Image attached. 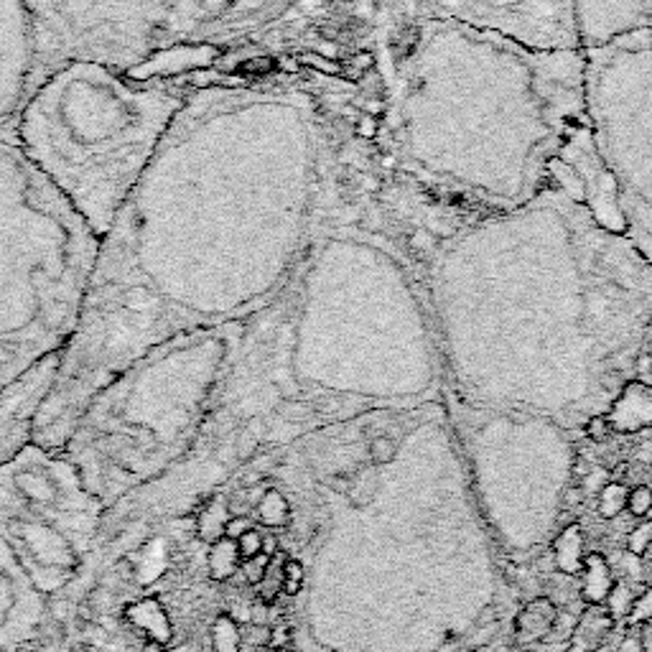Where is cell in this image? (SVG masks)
Returning <instances> with one entry per match:
<instances>
[{
  "mask_svg": "<svg viewBox=\"0 0 652 652\" xmlns=\"http://www.w3.org/2000/svg\"><path fill=\"white\" fill-rule=\"evenodd\" d=\"M383 140L398 182L459 209H515L586 128L584 49H536L411 16L385 47Z\"/></svg>",
  "mask_w": 652,
  "mask_h": 652,
  "instance_id": "obj_3",
  "label": "cell"
},
{
  "mask_svg": "<svg viewBox=\"0 0 652 652\" xmlns=\"http://www.w3.org/2000/svg\"><path fill=\"white\" fill-rule=\"evenodd\" d=\"M586 500V489L581 485H571L566 492H563V502L566 507H581Z\"/></svg>",
  "mask_w": 652,
  "mask_h": 652,
  "instance_id": "obj_32",
  "label": "cell"
},
{
  "mask_svg": "<svg viewBox=\"0 0 652 652\" xmlns=\"http://www.w3.org/2000/svg\"><path fill=\"white\" fill-rule=\"evenodd\" d=\"M242 639L250 642L252 648H270V624H250L248 632H242Z\"/></svg>",
  "mask_w": 652,
  "mask_h": 652,
  "instance_id": "obj_30",
  "label": "cell"
},
{
  "mask_svg": "<svg viewBox=\"0 0 652 652\" xmlns=\"http://www.w3.org/2000/svg\"><path fill=\"white\" fill-rule=\"evenodd\" d=\"M617 652H642V645H639V637L637 635H627L622 642H619Z\"/></svg>",
  "mask_w": 652,
  "mask_h": 652,
  "instance_id": "obj_35",
  "label": "cell"
},
{
  "mask_svg": "<svg viewBox=\"0 0 652 652\" xmlns=\"http://www.w3.org/2000/svg\"><path fill=\"white\" fill-rule=\"evenodd\" d=\"M368 453L372 467H390L398 459V441L387 434H369Z\"/></svg>",
  "mask_w": 652,
  "mask_h": 652,
  "instance_id": "obj_22",
  "label": "cell"
},
{
  "mask_svg": "<svg viewBox=\"0 0 652 652\" xmlns=\"http://www.w3.org/2000/svg\"><path fill=\"white\" fill-rule=\"evenodd\" d=\"M652 29V0H576V34L581 49Z\"/></svg>",
  "mask_w": 652,
  "mask_h": 652,
  "instance_id": "obj_11",
  "label": "cell"
},
{
  "mask_svg": "<svg viewBox=\"0 0 652 652\" xmlns=\"http://www.w3.org/2000/svg\"><path fill=\"white\" fill-rule=\"evenodd\" d=\"M38 87L36 38L26 0H0V135Z\"/></svg>",
  "mask_w": 652,
  "mask_h": 652,
  "instance_id": "obj_10",
  "label": "cell"
},
{
  "mask_svg": "<svg viewBox=\"0 0 652 652\" xmlns=\"http://www.w3.org/2000/svg\"><path fill=\"white\" fill-rule=\"evenodd\" d=\"M584 434L588 436L591 441H597V444L606 441V438L612 436V426H609V419H606V416H594V419H588L584 423Z\"/></svg>",
  "mask_w": 652,
  "mask_h": 652,
  "instance_id": "obj_29",
  "label": "cell"
},
{
  "mask_svg": "<svg viewBox=\"0 0 652 652\" xmlns=\"http://www.w3.org/2000/svg\"><path fill=\"white\" fill-rule=\"evenodd\" d=\"M252 522L248 515H230V520L224 522V538H230V540H237V538L242 536L245 530H250Z\"/></svg>",
  "mask_w": 652,
  "mask_h": 652,
  "instance_id": "obj_31",
  "label": "cell"
},
{
  "mask_svg": "<svg viewBox=\"0 0 652 652\" xmlns=\"http://www.w3.org/2000/svg\"><path fill=\"white\" fill-rule=\"evenodd\" d=\"M240 551H237V543L230 538H219L209 546L207 553V569H209V579L212 581H230L234 573L240 571Z\"/></svg>",
  "mask_w": 652,
  "mask_h": 652,
  "instance_id": "obj_16",
  "label": "cell"
},
{
  "mask_svg": "<svg viewBox=\"0 0 652 652\" xmlns=\"http://www.w3.org/2000/svg\"><path fill=\"white\" fill-rule=\"evenodd\" d=\"M635 597L637 594L632 591V586L622 584V581H614L612 591H609V597H606V602H604L606 614L614 619V622H619V619H627L630 617V612H632Z\"/></svg>",
  "mask_w": 652,
  "mask_h": 652,
  "instance_id": "obj_21",
  "label": "cell"
},
{
  "mask_svg": "<svg viewBox=\"0 0 652 652\" xmlns=\"http://www.w3.org/2000/svg\"><path fill=\"white\" fill-rule=\"evenodd\" d=\"M97 248L82 219L0 138V395L64 354Z\"/></svg>",
  "mask_w": 652,
  "mask_h": 652,
  "instance_id": "obj_6",
  "label": "cell"
},
{
  "mask_svg": "<svg viewBox=\"0 0 652 652\" xmlns=\"http://www.w3.org/2000/svg\"><path fill=\"white\" fill-rule=\"evenodd\" d=\"M419 227L383 230L411 260L446 375L507 408L576 416L652 385V263L553 182L515 209H459L387 189Z\"/></svg>",
  "mask_w": 652,
  "mask_h": 652,
  "instance_id": "obj_2",
  "label": "cell"
},
{
  "mask_svg": "<svg viewBox=\"0 0 652 652\" xmlns=\"http://www.w3.org/2000/svg\"><path fill=\"white\" fill-rule=\"evenodd\" d=\"M652 546V520L642 518L627 536V553L630 555H645Z\"/></svg>",
  "mask_w": 652,
  "mask_h": 652,
  "instance_id": "obj_25",
  "label": "cell"
},
{
  "mask_svg": "<svg viewBox=\"0 0 652 652\" xmlns=\"http://www.w3.org/2000/svg\"><path fill=\"white\" fill-rule=\"evenodd\" d=\"M639 645H642V652H652V622L648 624H639Z\"/></svg>",
  "mask_w": 652,
  "mask_h": 652,
  "instance_id": "obj_34",
  "label": "cell"
},
{
  "mask_svg": "<svg viewBox=\"0 0 652 652\" xmlns=\"http://www.w3.org/2000/svg\"><path fill=\"white\" fill-rule=\"evenodd\" d=\"M551 551L555 569L561 573H569V576H579L581 569H584L586 558L584 528L579 522H571L566 528H561V533L553 540Z\"/></svg>",
  "mask_w": 652,
  "mask_h": 652,
  "instance_id": "obj_14",
  "label": "cell"
},
{
  "mask_svg": "<svg viewBox=\"0 0 652 652\" xmlns=\"http://www.w3.org/2000/svg\"><path fill=\"white\" fill-rule=\"evenodd\" d=\"M168 652H199L194 645H174V648H166Z\"/></svg>",
  "mask_w": 652,
  "mask_h": 652,
  "instance_id": "obj_36",
  "label": "cell"
},
{
  "mask_svg": "<svg viewBox=\"0 0 652 652\" xmlns=\"http://www.w3.org/2000/svg\"><path fill=\"white\" fill-rule=\"evenodd\" d=\"M234 543H237V551H240V558H242V561H245V558H252V555L263 553V530H258V528L252 525L250 530H245Z\"/></svg>",
  "mask_w": 652,
  "mask_h": 652,
  "instance_id": "obj_28",
  "label": "cell"
},
{
  "mask_svg": "<svg viewBox=\"0 0 652 652\" xmlns=\"http://www.w3.org/2000/svg\"><path fill=\"white\" fill-rule=\"evenodd\" d=\"M627 492L630 487L622 485L617 479H609L597 495V512L602 520H614L627 510Z\"/></svg>",
  "mask_w": 652,
  "mask_h": 652,
  "instance_id": "obj_20",
  "label": "cell"
},
{
  "mask_svg": "<svg viewBox=\"0 0 652 652\" xmlns=\"http://www.w3.org/2000/svg\"><path fill=\"white\" fill-rule=\"evenodd\" d=\"M230 520V510H227V502L215 500L212 504H207L204 510H199L197 515V533L201 540H207L209 546L224 538V522Z\"/></svg>",
  "mask_w": 652,
  "mask_h": 652,
  "instance_id": "obj_19",
  "label": "cell"
},
{
  "mask_svg": "<svg viewBox=\"0 0 652 652\" xmlns=\"http://www.w3.org/2000/svg\"><path fill=\"white\" fill-rule=\"evenodd\" d=\"M581 599L588 606H602L614 586V573L609 569L602 553H586L584 569H581Z\"/></svg>",
  "mask_w": 652,
  "mask_h": 652,
  "instance_id": "obj_15",
  "label": "cell"
},
{
  "mask_svg": "<svg viewBox=\"0 0 652 652\" xmlns=\"http://www.w3.org/2000/svg\"><path fill=\"white\" fill-rule=\"evenodd\" d=\"M441 375L434 318L405 252L372 222H332L284 291L242 324L201 434L266 444L285 402L336 416L380 387L413 395Z\"/></svg>",
  "mask_w": 652,
  "mask_h": 652,
  "instance_id": "obj_4",
  "label": "cell"
},
{
  "mask_svg": "<svg viewBox=\"0 0 652 652\" xmlns=\"http://www.w3.org/2000/svg\"><path fill=\"white\" fill-rule=\"evenodd\" d=\"M332 140L309 89H191L100 237L82 317L31 436L67 441L95 393L146 351L263 311L332 224Z\"/></svg>",
  "mask_w": 652,
  "mask_h": 652,
  "instance_id": "obj_1",
  "label": "cell"
},
{
  "mask_svg": "<svg viewBox=\"0 0 652 652\" xmlns=\"http://www.w3.org/2000/svg\"><path fill=\"white\" fill-rule=\"evenodd\" d=\"M627 512L632 518L642 520L652 512V487L635 485L627 492Z\"/></svg>",
  "mask_w": 652,
  "mask_h": 652,
  "instance_id": "obj_24",
  "label": "cell"
},
{
  "mask_svg": "<svg viewBox=\"0 0 652 652\" xmlns=\"http://www.w3.org/2000/svg\"><path fill=\"white\" fill-rule=\"evenodd\" d=\"M555 622H558V606L548 597L533 599L522 606V612L515 619V639L520 645H536L540 639H546L548 632H553Z\"/></svg>",
  "mask_w": 652,
  "mask_h": 652,
  "instance_id": "obj_12",
  "label": "cell"
},
{
  "mask_svg": "<svg viewBox=\"0 0 652 652\" xmlns=\"http://www.w3.org/2000/svg\"><path fill=\"white\" fill-rule=\"evenodd\" d=\"M627 619H630V624H635V627L652 622V584L637 594L635 604H632V612H630V617Z\"/></svg>",
  "mask_w": 652,
  "mask_h": 652,
  "instance_id": "obj_27",
  "label": "cell"
},
{
  "mask_svg": "<svg viewBox=\"0 0 652 652\" xmlns=\"http://www.w3.org/2000/svg\"><path fill=\"white\" fill-rule=\"evenodd\" d=\"M171 80L72 62L31 92L5 138L100 240L189 97Z\"/></svg>",
  "mask_w": 652,
  "mask_h": 652,
  "instance_id": "obj_5",
  "label": "cell"
},
{
  "mask_svg": "<svg viewBox=\"0 0 652 652\" xmlns=\"http://www.w3.org/2000/svg\"><path fill=\"white\" fill-rule=\"evenodd\" d=\"M125 619L146 637V642H156V645L168 648L174 630H171V619H168L166 609L161 606L158 599H140V602L131 604L125 609Z\"/></svg>",
  "mask_w": 652,
  "mask_h": 652,
  "instance_id": "obj_13",
  "label": "cell"
},
{
  "mask_svg": "<svg viewBox=\"0 0 652 652\" xmlns=\"http://www.w3.org/2000/svg\"><path fill=\"white\" fill-rule=\"evenodd\" d=\"M255 510H258L260 525H266L270 530L285 528L288 520H291V504H288V500H285L284 495H281L278 489H273V487H268V489L263 492V497L258 500Z\"/></svg>",
  "mask_w": 652,
  "mask_h": 652,
  "instance_id": "obj_17",
  "label": "cell"
},
{
  "mask_svg": "<svg viewBox=\"0 0 652 652\" xmlns=\"http://www.w3.org/2000/svg\"><path fill=\"white\" fill-rule=\"evenodd\" d=\"M38 84L72 62L135 72L164 47L168 0H26Z\"/></svg>",
  "mask_w": 652,
  "mask_h": 652,
  "instance_id": "obj_8",
  "label": "cell"
},
{
  "mask_svg": "<svg viewBox=\"0 0 652 652\" xmlns=\"http://www.w3.org/2000/svg\"><path fill=\"white\" fill-rule=\"evenodd\" d=\"M584 56L586 123L612 182L619 233L652 263V29Z\"/></svg>",
  "mask_w": 652,
  "mask_h": 652,
  "instance_id": "obj_7",
  "label": "cell"
},
{
  "mask_svg": "<svg viewBox=\"0 0 652 652\" xmlns=\"http://www.w3.org/2000/svg\"><path fill=\"white\" fill-rule=\"evenodd\" d=\"M281 551V543H278V536H275V530H268V533H263V553L266 555H275V553Z\"/></svg>",
  "mask_w": 652,
  "mask_h": 652,
  "instance_id": "obj_33",
  "label": "cell"
},
{
  "mask_svg": "<svg viewBox=\"0 0 652 652\" xmlns=\"http://www.w3.org/2000/svg\"><path fill=\"white\" fill-rule=\"evenodd\" d=\"M413 16L464 21L536 49H581L576 0H413Z\"/></svg>",
  "mask_w": 652,
  "mask_h": 652,
  "instance_id": "obj_9",
  "label": "cell"
},
{
  "mask_svg": "<svg viewBox=\"0 0 652 652\" xmlns=\"http://www.w3.org/2000/svg\"><path fill=\"white\" fill-rule=\"evenodd\" d=\"M143 652H168L164 645H156V642H146V648H143Z\"/></svg>",
  "mask_w": 652,
  "mask_h": 652,
  "instance_id": "obj_37",
  "label": "cell"
},
{
  "mask_svg": "<svg viewBox=\"0 0 652 652\" xmlns=\"http://www.w3.org/2000/svg\"><path fill=\"white\" fill-rule=\"evenodd\" d=\"M268 569H270V555H266V553H258V555L245 558V561L240 563V573H242L245 584L250 586L263 584L266 576H268Z\"/></svg>",
  "mask_w": 652,
  "mask_h": 652,
  "instance_id": "obj_26",
  "label": "cell"
},
{
  "mask_svg": "<svg viewBox=\"0 0 652 652\" xmlns=\"http://www.w3.org/2000/svg\"><path fill=\"white\" fill-rule=\"evenodd\" d=\"M303 579H306V571L299 558H285L284 566H281V594L285 597H296L301 591Z\"/></svg>",
  "mask_w": 652,
  "mask_h": 652,
  "instance_id": "obj_23",
  "label": "cell"
},
{
  "mask_svg": "<svg viewBox=\"0 0 652 652\" xmlns=\"http://www.w3.org/2000/svg\"><path fill=\"white\" fill-rule=\"evenodd\" d=\"M212 652H240L242 650V627L230 614H219L209 630Z\"/></svg>",
  "mask_w": 652,
  "mask_h": 652,
  "instance_id": "obj_18",
  "label": "cell"
}]
</instances>
